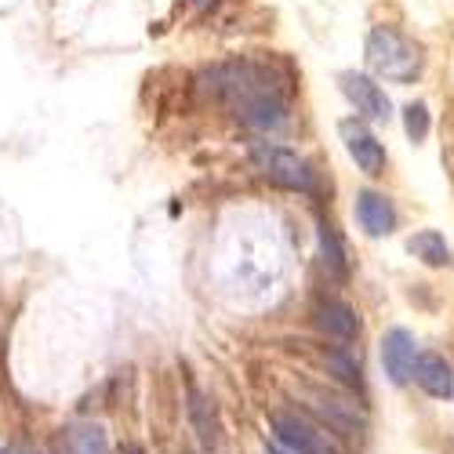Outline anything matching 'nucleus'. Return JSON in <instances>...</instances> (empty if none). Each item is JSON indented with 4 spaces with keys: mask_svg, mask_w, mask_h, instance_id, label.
Returning <instances> with one entry per match:
<instances>
[{
    "mask_svg": "<svg viewBox=\"0 0 454 454\" xmlns=\"http://www.w3.org/2000/svg\"><path fill=\"white\" fill-rule=\"evenodd\" d=\"M69 450L73 454H109V440L98 426H88V429H73L69 433Z\"/></svg>",
    "mask_w": 454,
    "mask_h": 454,
    "instance_id": "obj_13",
    "label": "nucleus"
},
{
    "mask_svg": "<svg viewBox=\"0 0 454 454\" xmlns=\"http://www.w3.org/2000/svg\"><path fill=\"white\" fill-rule=\"evenodd\" d=\"M273 433H277V440L287 447V450H294V454H334V447H331V440L320 433V429H313L309 422H301L298 414H273Z\"/></svg>",
    "mask_w": 454,
    "mask_h": 454,
    "instance_id": "obj_4",
    "label": "nucleus"
},
{
    "mask_svg": "<svg viewBox=\"0 0 454 454\" xmlns=\"http://www.w3.org/2000/svg\"><path fill=\"white\" fill-rule=\"evenodd\" d=\"M407 251H411L414 258H422L426 266H447V262H450V251H447V244H443V237H440L436 230L414 233V237L407 240Z\"/></svg>",
    "mask_w": 454,
    "mask_h": 454,
    "instance_id": "obj_11",
    "label": "nucleus"
},
{
    "mask_svg": "<svg viewBox=\"0 0 454 454\" xmlns=\"http://www.w3.org/2000/svg\"><path fill=\"white\" fill-rule=\"evenodd\" d=\"M414 334L403 331V327H393L386 331L382 338V364H386V374L393 386H407L414 378Z\"/></svg>",
    "mask_w": 454,
    "mask_h": 454,
    "instance_id": "obj_7",
    "label": "nucleus"
},
{
    "mask_svg": "<svg viewBox=\"0 0 454 454\" xmlns=\"http://www.w3.org/2000/svg\"><path fill=\"white\" fill-rule=\"evenodd\" d=\"M338 131H342V142L349 149V157L356 160V168L364 175H382L386 171V149H382V142H378L360 121H342V124H338Z\"/></svg>",
    "mask_w": 454,
    "mask_h": 454,
    "instance_id": "obj_5",
    "label": "nucleus"
},
{
    "mask_svg": "<svg viewBox=\"0 0 454 454\" xmlns=\"http://www.w3.org/2000/svg\"><path fill=\"white\" fill-rule=\"evenodd\" d=\"M251 157H254L258 171L266 175L273 185H280V189H301V193H309V189H313V168L301 160L298 153H291V149L273 145V142H258Z\"/></svg>",
    "mask_w": 454,
    "mask_h": 454,
    "instance_id": "obj_3",
    "label": "nucleus"
},
{
    "mask_svg": "<svg viewBox=\"0 0 454 454\" xmlns=\"http://www.w3.org/2000/svg\"><path fill=\"white\" fill-rule=\"evenodd\" d=\"M422 48L411 41L407 33H400L396 26H374L367 36V66L386 81L407 84L422 73Z\"/></svg>",
    "mask_w": 454,
    "mask_h": 454,
    "instance_id": "obj_2",
    "label": "nucleus"
},
{
    "mask_svg": "<svg viewBox=\"0 0 454 454\" xmlns=\"http://www.w3.org/2000/svg\"><path fill=\"white\" fill-rule=\"evenodd\" d=\"M193 4H197V8H211V4H215V0H193Z\"/></svg>",
    "mask_w": 454,
    "mask_h": 454,
    "instance_id": "obj_15",
    "label": "nucleus"
},
{
    "mask_svg": "<svg viewBox=\"0 0 454 454\" xmlns=\"http://www.w3.org/2000/svg\"><path fill=\"white\" fill-rule=\"evenodd\" d=\"M342 91H346V98L356 106V113H364V117H371V121H389L393 117V106H389V98H386V91L378 88L371 77H364V73H342Z\"/></svg>",
    "mask_w": 454,
    "mask_h": 454,
    "instance_id": "obj_6",
    "label": "nucleus"
},
{
    "mask_svg": "<svg viewBox=\"0 0 454 454\" xmlns=\"http://www.w3.org/2000/svg\"><path fill=\"white\" fill-rule=\"evenodd\" d=\"M317 327L327 334V338H338V342H353L360 334V317L338 298H327L317 306Z\"/></svg>",
    "mask_w": 454,
    "mask_h": 454,
    "instance_id": "obj_9",
    "label": "nucleus"
},
{
    "mask_svg": "<svg viewBox=\"0 0 454 454\" xmlns=\"http://www.w3.org/2000/svg\"><path fill=\"white\" fill-rule=\"evenodd\" d=\"M414 382H419L429 396L436 400H447L454 393V374H450V364L440 356V353H422L414 360Z\"/></svg>",
    "mask_w": 454,
    "mask_h": 454,
    "instance_id": "obj_10",
    "label": "nucleus"
},
{
    "mask_svg": "<svg viewBox=\"0 0 454 454\" xmlns=\"http://www.w3.org/2000/svg\"><path fill=\"white\" fill-rule=\"evenodd\" d=\"M403 128H407V138L411 142H422L429 135V106L426 102H411L403 109Z\"/></svg>",
    "mask_w": 454,
    "mask_h": 454,
    "instance_id": "obj_14",
    "label": "nucleus"
},
{
    "mask_svg": "<svg viewBox=\"0 0 454 454\" xmlns=\"http://www.w3.org/2000/svg\"><path fill=\"white\" fill-rule=\"evenodd\" d=\"M266 454H280V450H266Z\"/></svg>",
    "mask_w": 454,
    "mask_h": 454,
    "instance_id": "obj_16",
    "label": "nucleus"
},
{
    "mask_svg": "<svg viewBox=\"0 0 454 454\" xmlns=\"http://www.w3.org/2000/svg\"><path fill=\"white\" fill-rule=\"evenodd\" d=\"M215 81V91L230 95L237 102V117L251 128H262V131H277L284 128L287 121V106L284 98L277 95L273 81H266V73L258 66H222L211 73Z\"/></svg>",
    "mask_w": 454,
    "mask_h": 454,
    "instance_id": "obj_1",
    "label": "nucleus"
},
{
    "mask_svg": "<svg viewBox=\"0 0 454 454\" xmlns=\"http://www.w3.org/2000/svg\"><path fill=\"white\" fill-rule=\"evenodd\" d=\"M131 454H138V450H131Z\"/></svg>",
    "mask_w": 454,
    "mask_h": 454,
    "instance_id": "obj_17",
    "label": "nucleus"
},
{
    "mask_svg": "<svg viewBox=\"0 0 454 454\" xmlns=\"http://www.w3.org/2000/svg\"><path fill=\"white\" fill-rule=\"evenodd\" d=\"M356 218H360L367 237H389L396 230V211H393L389 197L374 193V189H364L356 197Z\"/></svg>",
    "mask_w": 454,
    "mask_h": 454,
    "instance_id": "obj_8",
    "label": "nucleus"
},
{
    "mask_svg": "<svg viewBox=\"0 0 454 454\" xmlns=\"http://www.w3.org/2000/svg\"><path fill=\"white\" fill-rule=\"evenodd\" d=\"M0 454H4V450H0Z\"/></svg>",
    "mask_w": 454,
    "mask_h": 454,
    "instance_id": "obj_18",
    "label": "nucleus"
},
{
    "mask_svg": "<svg viewBox=\"0 0 454 454\" xmlns=\"http://www.w3.org/2000/svg\"><path fill=\"white\" fill-rule=\"evenodd\" d=\"M320 254H324V266L334 273V277H346V247L342 240H338L334 225L331 222H320Z\"/></svg>",
    "mask_w": 454,
    "mask_h": 454,
    "instance_id": "obj_12",
    "label": "nucleus"
}]
</instances>
